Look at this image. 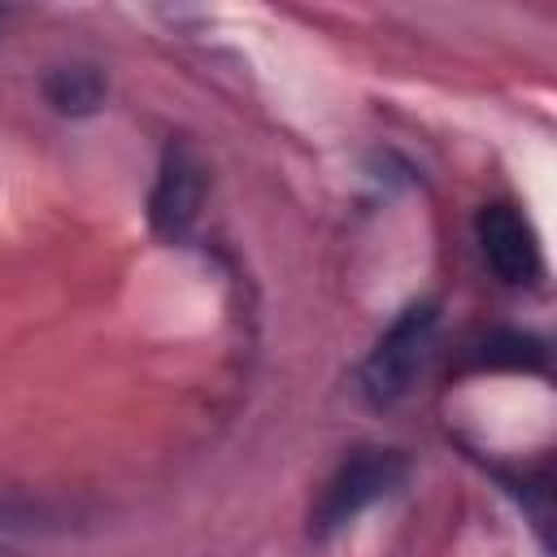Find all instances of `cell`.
Returning a JSON list of instances; mask_svg holds the SVG:
<instances>
[{
	"label": "cell",
	"instance_id": "6da1fadb",
	"mask_svg": "<svg viewBox=\"0 0 557 557\" xmlns=\"http://www.w3.org/2000/svg\"><path fill=\"white\" fill-rule=\"evenodd\" d=\"M405 479H409V461H405L400 448H357V453H348L335 466V474L322 483V492L309 509V531L313 535L344 531L370 505L387 500Z\"/></svg>",
	"mask_w": 557,
	"mask_h": 557
},
{
	"label": "cell",
	"instance_id": "7a4b0ae2",
	"mask_svg": "<svg viewBox=\"0 0 557 557\" xmlns=\"http://www.w3.org/2000/svg\"><path fill=\"white\" fill-rule=\"evenodd\" d=\"M435 322H440L435 305L418 300V305L400 309L392 318V326L379 335V344L370 348V357L361 366V392L374 405H396L413 387V379H418V370H422V361L431 352Z\"/></svg>",
	"mask_w": 557,
	"mask_h": 557
},
{
	"label": "cell",
	"instance_id": "3957f363",
	"mask_svg": "<svg viewBox=\"0 0 557 557\" xmlns=\"http://www.w3.org/2000/svg\"><path fill=\"white\" fill-rule=\"evenodd\" d=\"M474 239H479V252L487 261V270L509 283V287H527V283H540L544 278V248H540V235L531 226V218L509 205V200H492L479 209L474 218Z\"/></svg>",
	"mask_w": 557,
	"mask_h": 557
},
{
	"label": "cell",
	"instance_id": "277c9868",
	"mask_svg": "<svg viewBox=\"0 0 557 557\" xmlns=\"http://www.w3.org/2000/svg\"><path fill=\"white\" fill-rule=\"evenodd\" d=\"M205 161L191 144H170L165 157H161V170H157V183H152V200H148V218H152V231L165 235V239H183L191 231V222L200 218V205H205Z\"/></svg>",
	"mask_w": 557,
	"mask_h": 557
},
{
	"label": "cell",
	"instance_id": "5b68a950",
	"mask_svg": "<svg viewBox=\"0 0 557 557\" xmlns=\"http://www.w3.org/2000/svg\"><path fill=\"white\" fill-rule=\"evenodd\" d=\"M44 96H48V104L57 113H70V117L96 113L104 104V74L96 65H83V61L57 65L44 78Z\"/></svg>",
	"mask_w": 557,
	"mask_h": 557
},
{
	"label": "cell",
	"instance_id": "8992f818",
	"mask_svg": "<svg viewBox=\"0 0 557 557\" xmlns=\"http://www.w3.org/2000/svg\"><path fill=\"white\" fill-rule=\"evenodd\" d=\"M0 557H22V553H13V548H4V544H0Z\"/></svg>",
	"mask_w": 557,
	"mask_h": 557
}]
</instances>
